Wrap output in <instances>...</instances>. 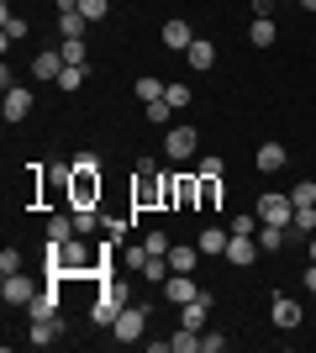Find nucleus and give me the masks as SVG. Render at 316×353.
Returning <instances> with one entry per match:
<instances>
[{"mask_svg":"<svg viewBox=\"0 0 316 353\" xmlns=\"http://www.w3.org/2000/svg\"><path fill=\"white\" fill-rule=\"evenodd\" d=\"M27 338L37 343V348H48V343H59V338H63V322H59V316H53V322H32Z\"/></svg>","mask_w":316,"mask_h":353,"instance_id":"22","label":"nucleus"},{"mask_svg":"<svg viewBox=\"0 0 316 353\" xmlns=\"http://www.w3.org/2000/svg\"><path fill=\"white\" fill-rule=\"evenodd\" d=\"M196 264H200V248H169V269H174V274H196Z\"/></svg>","mask_w":316,"mask_h":353,"instance_id":"19","label":"nucleus"},{"mask_svg":"<svg viewBox=\"0 0 316 353\" xmlns=\"http://www.w3.org/2000/svg\"><path fill=\"white\" fill-rule=\"evenodd\" d=\"M105 11H111V0H79V16H85L90 27H95V21H101Z\"/></svg>","mask_w":316,"mask_h":353,"instance_id":"31","label":"nucleus"},{"mask_svg":"<svg viewBox=\"0 0 316 353\" xmlns=\"http://www.w3.org/2000/svg\"><path fill=\"white\" fill-rule=\"evenodd\" d=\"M274 6L280 0H253V16H274Z\"/></svg>","mask_w":316,"mask_h":353,"instance_id":"42","label":"nucleus"},{"mask_svg":"<svg viewBox=\"0 0 316 353\" xmlns=\"http://www.w3.org/2000/svg\"><path fill=\"white\" fill-rule=\"evenodd\" d=\"M164 101L174 105V111H185V105H190V85H169V90H164Z\"/></svg>","mask_w":316,"mask_h":353,"instance_id":"36","label":"nucleus"},{"mask_svg":"<svg viewBox=\"0 0 316 353\" xmlns=\"http://www.w3.org/2000/svg\"><path fill=\"white\" fill-rule=\"evenodd\" d=\"M285 163H290L285 143H258V169H264V174H280Z\"/></svg>","mask_w":316,"mask_h":353,"instance_id":"12","label":"nucleus"},{"mask_svg":"<svg viewBox=\"0 0 316 353\" xmlns=\"http://www.w3.org/2000/svg\"><path fill=\"white\" fill-rule=\"evenodd\" d=\"M164 295L174 301V306H185V301H196V295H200V285L190 280V274H169V280H164Z\"/></svg>","mask_w":316,"mask_h":353,"instance_id":"10","label":"nucleus"},{"mask_svg":"<svg viewBox=\"0 0 316 353\" xmlns=\"http://www.w3.org/2000/svg\"><path fill=\"white\" fill-rule=\"evenodd\" d=\"M143 327H148V311L143 306H121V316L111 322V332H116V343H137Z\"/></svg>","mask_w":316,"mask_h":353,"instance_id":"2","label":"nucleus"},{"mask_svg":"<svg viewBox=\"0 0 316 353\" xmlns=\"http://www.w3.org/2000/svg\"><path fill=\"white\" fill-rule=\"evenodd\" d=\"M196 148H200V132H196V127H169V132H164V153H169L174 163L196 159Z\"/></svg>","mask_w":316,"mask_h":353,"instance_id":"1","label":"nucleus"},{"mask_svg":"<svg viewBox=\"0 0 316 353\" xmlns=\"http://www.w3.org/2000/svg\"><path fill=\"white\" fill-rule=\"evenodd\" d=\"M74 232H79V237L95 232V211H90V206H74Z\"/></svg>","mask_w":316,"mask_h":353,"instance_id":"34","label":"nucleus"},{"mask_svg":"<svg viewBox=\"0 0 316 353\" xmlns=\"http://www.w3.org/2000/svg\"><path fill=\"white\" fill-rule=\"evenodd\" d=\"M206 316H211V290H200L196 301L180 306V327H190V332H206Z\"/></svg>","mask_w":316,"mask_h":353,"instance_id":"4","label":"nucleus"},{"mask_svg":"<svg viewBox=\"0 0 316 353\" xmlns=\"http://www.w3.org/2000/svg\"><path fill=\"white\" fill-rule=\"evenodd\" d=\"M69 169H79V174H101V159H95V153H79Z\"/></svg>","mask_w":316,"mask_h":353,"instance_id":"38","label":"nucleus"},{"mask_svg":"<svg viewBox=\"0 0 316 353\" xmlns=\"http://www.w3.org/2000/svg\"><path fill=\"white\" fill-rule=\"evenodd\" d=\"M169 274H174V269H169V253H148V259H143V280L148 285H164Z\"/></svg>","mask_w":316,"mask_h":353,"instance_id":"18","label":"nucleus"},{"mask_svg":"<svg viewBox=\"0 0 316 353\" xmlns=\"http://www.w3.org/2000/svg\"><path fill=\"white\" fill-rule=\"evenodd\" d=\"M164 79H137V101H143V105H153V101H164Z\"/></svg>","mask_w":316,"mask_h":353,"instance_id":"27","label":"nucleus"},{"mask_svg":"<svg viewBox=\"0 0 316 353\" xmlns=\"http://www.w3.org/2000/svg\"><path fill=\"white\" fill-rule=\"evenodd\" d=\"M290 216H295V201H290V195H264V201H258V221L290 227Z\"/></svg>","mask_w":316,"mask_h":353,"instance_id":"3","label":"nucleus"},{"mask_svg":"<svg viewBox=\"0 0 316 353\" xmlns=\"http://www.w3.org/2000/svg\"><path fill=\"white\" fill-rule=\"evenodd\" d=\"M248 43L269 48L274 43V16H253V27H248Z\"/></svg>","mask_w":316,"mask_h":353,"instance_id":"23","label":"nucleus"},{"mask_svg":"<svg viewBox=\"0 0 316 353\" xmlns=\"http://www.w3.org/2000/svg\"><path fill=\"white\" fill-rule=\"evenodd\" d=\"M290 232H316V206H295V216H290Z\"/></svg>","mask_w":316,"mask_h":353,"instance_id":"26","label":"nucleus"},{"mask_svg":"<svg viewBox=\"0 0 316 353\" xmlns=\"http://www.w3.org/2000/svg\"><path fill=\"white\" fill-rule=\"evenodd\" d=\"M27 117H32V90L11 85V90H6V121L16 127V121H27Z\"/></svg>","mask_w":316,"mask_h":353,"instance_id":"8","label":"nucleus"},{"mask_svg":"<svg viewBox=\"0 0 316 353\" xmlns=\"http://www.w3.org/2000/svg\"><path fill=\"white\" fill-rule=\"evenodd\" d=\"M63 69H69V59H63V48H43V53L32 59V74H37V79H59Z\"/></svg>","mask_w":316,"mask_h":353,"instance_id":"7","label":"nucleus"},{"mask_svg":"<svg viewBox=\"0 0 316 353\" xmlns=\"http://www.w3.org/2000/svg\"><path fill=\"white\" fill-rule=\"evenodd\" d=\"M306 290L316 295V264H306Z\"/></svg>","mask_w":316,"mask_h":353,"instance_id":"44","label":"nucleus"},{"mask_svg":"<svg viewBox=\"0 0 316 353\" xmlns=\"http://www.w3.org/2000/svg\"><path fill=\"white\" fill-rule=\"evenodd\" d=\"M301 6H306V11H316V0H301Z\"/></svg>","mask_w":316,"mask_h":353,"instance_id":"46","label":"nucleus"},{"mask_svg":"<svg viewBox=\"0 0 316 353\" xmlns=\"http://www.w3.org/2000/svg\"><path fill=\"white\" fill-rule=\"evenodd\" d=\"M258 253H264V248H258V237L232 232V243H227V253H222V259H227V264H238V269H248V264L258 259Z\"/></svg>","mask_w":316,"mask_h":353,"instance_id":"5","label":"nucleus"},{"mask_svg":"<svg viewBox=\"0 0 316 353\" xmlns=\"http://www.w3.org/2000/svg\"><path fill=\"white\" fill-rule=\"evenodd\" d=\"M95 195H101V174H79L74 169V206H95Z\"/></svg>","mask_w":316,"mask_h":353,"instance_id":"16","label":"nucleus"},{"mask_svg":"<svg viewBox=\"0 0 316 353\" xmlns=\"http://www.w3.org/2000/svg\"><path fill=\"white\" fill-rule=\"evenodd\" d=\"M0 295H6V306H32V295H37V285L27 280V274H6V285H0Z\"/></svg>","mask_w":316,"mask_h":353,"instance_id":"6","label":"nucleus"},{"mask_svg":"<svg viewBox=\"0 0 316 353\" xmlns=\"http://www.w3.org/2000/svg\"><path fill=\"white\" fill-rule=\"evenodd\" d=\"M0 274H21V253H16V248L0 253Z\"/></svg>","mask_w":316,"mask_h":353,"instance_id":"39","label":"nucleus"},{"mask_svg":"<svg viewBox=\"0 0 316 353\" xmlns=\"http://www.w3.org/2000/svg\"><path fill=\"white\" fill-rule=\"evenodd\" d=\"M169 348H174V353H196V348H200V332H190V327H180V332L169 338Z\"/></svg>","mask_w":316,"mask_h":353,"instance_id":"29","label":"nucleus"},{"mask_svg":"<svg viewBox=\"0 0 316 353\" xmlns=\"http://www.w3.org/2000/svg\"><path fill=\"white\" fill-rule=\"evenodd\" d=\"M27 316L32 322H53V316H59V290H37L32 306H27Z\"/></svg>","mask_w":316,"mask_h":353,"instance_id":"11","label":"nucleus"},{"mask_svg":"<svg viewBox=\"0 0 316 353\" xmlns=\"http://www.w3.org/2000/svg\"><path fill=\"white\" fill-rule=\"evenodd\" d=\"M63 59H69V63H90V53H85V37H63Z\"/></svg>","mask_w":316,"mask_h":353,"instance_id":"30","label":"nucleus"},{"mask_svg":"<svg viewBox=\"0 0 316 353\" xmlns=\"http://www.w3.org/2000/svg\"><path fill=\"white\" fill-rule=\"evenodd\" d=\"M216 201H222V174H200V211H216Z\"/></svg>","mask_w":316,"mask_h":353,"instance_id":"21","label":"nucleus"},{"mask_svg":"<svg viewBox=\"0 0 316 353\" xmlns=\"http://www.w3.org/2000/svg\"><path fill=\"white\" fill-rule=\"evenodd\" d=\"M169 248H174V243H169L164 232H148V237H143V253H169Z\"/></svg>","mask_w":316,"mask_h":353,"instance_id":"37","label":"nucleus"},{"mask_svg":"<svg viewBox=\"0 0 316 353\" xmlns=\"http://www.w3.org/2000/svg\"><path fill=\"white\" fill-rule=\"evenodd\" d=\"M227 232H242V237H258V211H253V216H248V211H242V216H232V227H227Z\"/></svg>","mask_w":316,"mask_h":353,"instance_id":"33","label":"nucleus"},{"mask_svg":"<svg viewBox=\"0 0 316 353\" xmlns=\"http://www.w3.org/2000/svg\"><path fill=\"white\" fill-rule=\"evenodd\" d=\"M190 43H196V32H190V21H180V16H174V21H164V48L185 53Z\"/></svg>","mask_w":316,"mask_h":353,"instance_id":"14","label":"nucleus"},{"mask_svg":"<svg viewBox=\"0 0 316 353\" xmlns=\"http://www.w3.org/2000/svg\"><path fill=\"white\" fill-rule=\"evenodd\" d=\"M59 32H63V37H85V32H90V21H85L79 11H69V16H59Z\"/></svg>","mask_w":316,"mask_h":353,"instance_id":"28","label":"nucleus"},{"mask_svg":"<svg viewBox=\"0 0 316 353\" xmlns=\"http://www.w3.org/2000/svg\"><path fill=\"white\" fill-rule=\"evenodd\" d=\"M222 348H227L222 332H200V353H222Z\"/></svg>","mask_w":316,"mask_h":353,"instance_id":"41","label":"nucleus"},{"mask_svg":"<svg viewBox=\"0 0 316 353\" xmlns=\"http://www.w3.org/2000/svg\"><path fill=\"white\" fill-rule=\"evenodd\" d=\"M85 74H90V63H69L53 85H59V90H79V85H85Z\"/></svg>","mask_w":316,"mask_h":353,"instance_id":"25","label":"nucleus"},{"mask_svg":"<svg viewBox=\"0 0 316 353\" xmlns=\"http://www.w3.org/2000/svg\"><path fill=\"white\" fill-rule=\"evenodd\" d=\"M121 306H127V301H121V290H105L101 301L90 306V322H95V327H111V322L121 316Z\"/></svg>","mask_w":316,"mask_h":353,"instance_id":"9","label":"nucleus"},{"mask_svg":"<svg viewBox=\"0 0 316 353\" xmlns=\"http://www.w3.org/2000/svg\"><path fill=\"white\" fill-rule=\"evenodd\" d=\"M306 259H311V264H316V232H311V243H306Z\"/></svg>","mask_w":316,"mask_h":353,"instance_id":"45","label":"nucleus"},{"mask_svg":"<svg viewBox=\"0 0 316 353\" xmlns=\"http://www.w3.org/2000/svg\"><path fill=\"white\" fill-rule=\"evenodd\" d=\"M69 237H79L74 216H53V221H48V243H69Z\"/></svg>","mask_w":316,"mask_h":353,"instance_id":"24","label":"nucleus"},{"mask_svg":"<svg viewBox=\"0 0 316 353\" xmlns=\"http://www.w3.org/2000/svg\"><path fill=\"white\" fill-rule=\"evenodd\" d=\"M269 316H274V327H301V306L290 301V295H274V306H269Z\"/></svg>","mask_w":316,"mask_h":353,"instance_id":"13","label":"nucleus"},{"mask_svg":"<svg viewBox=\"0 0 316 353\" xmlns=\"http://www.w3.org/2000/svg\"><path fill=\"white\" fill-rule=\"evenodd\" d=\"M285 237H290V227H274V221H258V248H264V253H280V248H285Z\"/></svg>","mask_w":316,"mask_h":353,"instance_id":"17","label":"nucleus"},{"mask_svg":"<svg viewBox=\"0 0 316 353\" xmlns=\"http://www.w3.org/2000/svg\"><path fill=\"white\" fill-rule=\"evenodd\" d=\"M185 59H190V69H196V74H206L211 63H216V43H206V37H196V43L185 48Z\"/></svg>","mask_w":316,"mask_h":353,"instance_id":"15","label":"nucleus"},{"mask_svg":"<svg viewBox=\"0 0 316 353\" xmlns=\"http://www.w3.org/2000/svg\"><path fill=\"white\" fill-rule=\"evenodd\" d=\"M21 37H27V21L6 11V48H11V43H21Z\"/></svg>","mask_w":316,"mask_h":353,"instance_id":"35","label":"nucleus"},{"mask_svg":"<svg viewBox=\"0 0 316 353\" xmlns=\"http://www.w3.org/2000/svg\"><path fill=\"white\" fill-rule=\"evenodd\" d=\"M227 243H232V232H222V227H206V232L196 237V248L200 253H216V259L227 253Z\"/></svg>","mask_w":316,"mask_h":353,"instance_id":"20","label":"nucleus"},{"mask_svg":"<svg viewBox=\"0 0 316 353\" xmlns=\"http://www.w3.org/2000/svg\"><path fill=\"white\" fill-rule=\"evenodd\" d=\"M59 6V16H69V11H79V0H53Z\"/></svg>","mask_w":316,"mask_h":353,"instance_id":"43","label":"nucleus"},{"mask_svg":"<svg viewBox=\"0 0 316 353\" xmlns=\"http://www.w3.org/2000/svg\"><path fill=\"white\" fill-rule=\"evenodd\" d=\"M290 201H295V206H316V179H301V185L290 190Z\"/></svg>","mask_w":316,"mask_h":353,"instance_id":"32","label":"nucleus"},{"mask_svg":"<svg viewBox=\"0 0 316 353\" xmlns=\"http://www.w3.org/2000/svg\"><path fill=\"white\" fill-rule=\"evenodd\" d=\"M143 111H148V121H169V117H174V105H169V101H153V105H143Z\"/></svg>","mask_w":316,"mask_h":353,"instance_id":"40","label":"nucleus"}]
</instances>
